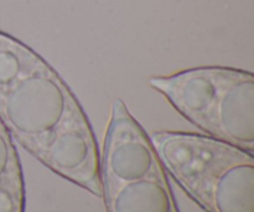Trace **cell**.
Here are the masks:
<instances>
[{
  "instance_id": "obj_1",
  "label": "cell",
  "mask_w": 254,
  "mask_h": 212,
  "mask_svg": "<svg viewBox=\"0 0 254 212\" xmlns=\"http://www.w3.org/2000/svg\"><path fill=\"white\" fill-rule=\"evenodd\" d=\"M0 121L52 173L101 198L98 146L86 112L46 60L2 31Z\"/></svg>"
},
{
  "instance_id": "obj_2",
  "label": "cell",
  "mask_w": 254,
  "mask_h": 212,
  "mask_svg": "<svg viewBox=\"0 0 254 212\" xmlns=\"http://www.w3.org/2000/svg\"><path fill=\"white\" fill-rule=\"evenodd\" d=\"M150 141L166 173L206 212H254V155L206 134L159 131Z\"/></svg>"
},
{
  "instance_id": "obj_3",
  "label": "cell",
  "mask_w": 254,
  "mask_h": 212,
  "mask_svg": "<svg viewBox=\"0 0 254 212\" xmlns=\"http://www.w3.org/2000/svg\"><path fill=\"white\" fill-rule=\"evenodd\" d=\"M149 86L206 136L254 150V76L233 67L201 66L154 76Z\"/></svg>"
},
{
  "instance_id": "obj_4",
  "label": "cell",
  "mask_w": 254,
  "mask_h": 212,
  "mask_svg": "<svg viewBox=\"0 0 254 212\" xmlns=\"http://www.w3.org/2000/svg\"><path fill=\"white\" fill-rule=\"evenodd\" d=\"M99 173L107 212H179L150 137L121 98L111 106Z\"/></svg>"
},
{
  "instance_id": "obj_5",
  "label": "cell",
  "mask_w": 254,
  "mask_h": 212,
  "mask_svg": "<svg viewBox=\"0 0 254 212\" xmlns=\"http://www.w3.org/2000/svg\"><path fill=\"white\" fill-rule=\"evenodd\" d=\"M25 211V184L14 139L0 121V212Z\"/></svg>"
}]
</instances>
